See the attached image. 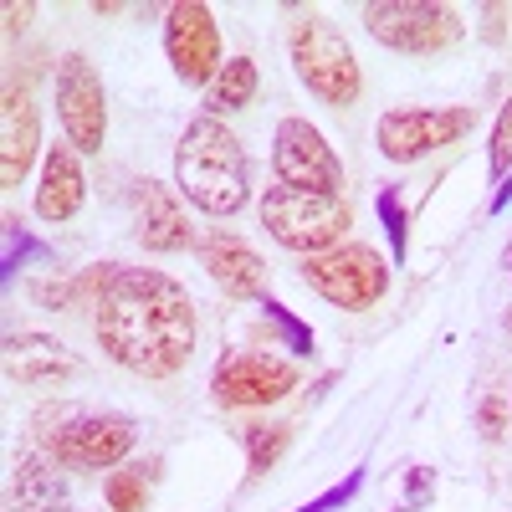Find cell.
<instances>
[{
    "mask_svg": "<svg viewBox=\"0 0 512 512\" xmlns=\"http://www.w3.org/2000/svg\"><path fill=\"white\" fill-rule=\"evenodd\" d=\"M98 349L139 379H169L195 354V303L185 282L154 267H123L93 308Z\"/></svg>",
    "mask_w": 512,
    "mask_h": 512,
    "instance_id": "6da1fadb",
    "label": "cell"
},
{
    "mask_svg": "<svg viewBox=\"0 0 512 512\" xmlns=\"http://www.w3.org/2000/svg\"><path fill=\"white\" fill-rule=\"evenodd\" d=\"M175 190L205 216H236L251 200L246 149L221 118L200 113L195 123H185V134L175 144Z\"/></svg>",
    "mask_w": 512,
    "mask_h": 512,
    "instance_id": "7a4b0ae2",
    "label": "cell"
},
{
    "mask_svg": "<svg viewBox=\"0 0 512 512\" xmlns=\"http://www.w3.org/2000/svg\"><path fill=\"white\" fill-rule=\"evenodd\" d=\"M287 52H292V72L297 82L328 108H354L359 93H364V72H359V57L344 41V31L328 26L318 11L297 16L292 31H287Z\"/></svg>",
    "mask_w": 512,
    "mask_h": 512,
    "instance_id": "3957f363",
    "label": "cell"
},
{
    "mask_svg": "<svg viewBox=\"0 0 512 512\" xmlns=\"http://www.w3.org/2000/svg\"><path fill=\"white\" fill-rule=\"evenodd\" d=\"M262 226L277 246L297 251V256H318L349 241L354 226V205L344 195H318V190H287L272 185L262 195Z\"/></svg>",
    "mask_w": 512,
    "mask_h": 512,
    "instance_id": "277c9868",
    "label": "cell"
},
{
    "mask_svg": "<svg viewBox=\"0 0 512 512\" xmlns=\"http://www.w3.org/2000/svg\"><path fill=\"white\" fill-rule=\"evenodd\" d=\"M359 16L379 47L405 52V57H436L466 36L461 11L441 6V0H369Z\"/></svg>",
    "mask_w": 512,
    "mask_h": 512,
    "instance_id": "5b68a950",
    "label": "cell"
},
{
    "mask_svg": "<svg viewBox=\"0 0 512 512\" xmlns=\"http://www.w3.org/2000/svg\"><path fill=\"white\" fill-rule=\"evenodd\" d=\"M390 262L364 246V241H344L333 251H318V256H303V282L323 297V303L344 308V313H364L374 308L384 292H390Z\"/></svg>",
    "mask_w": 512,
    "mask_h": 512,
    "instance_id": "8992f818",
    "label": "cell"
},
{
    "mask_svg": "<svg viewBox=\"0 0 512 512\" xmlns=\"http://www.w3.org/2000/svg\"><path fill=\"white\" fill-rule=\"evenodd\" d=\"M477 128V108H390L374 123V144L384 159L395 164H415L436 149L461 144Z\"/></svg>",
    "mask_w": 512,
    "mask_h": 512,
    "instance_id": "52a82bcc",
    "label": "cell"
},
{
    "mask_svg": "<svg viewBox=\"0 0 512 512\" xmlns=\"http://www.w3.org/2000/svg\"><path fill=\"white\" fill-rule=\"evenodd\" d=\"M272 169L277 185L287 190H318V195H344V164L333 144L318 134L308 118H282L272 134Z\"/></svg>",
    "mask_w": 512,
    "mask_h": 512,
    "instance_id": "ba28073f",
    "label": "cell"
},
{
    "mask_svg": "<svg viewBox=\"0 0 512 512\" xmlns=\"http://www.w3.org/2000/svg\"><path fill=\"white\" fill-rule=\"evenodd\" d=\"M164 57H169V67H175L180 82L210 88L216 72L226 67L216 11L200 6V0H175V6L164 11Z\"/></svg>",
    "mask_w": 512,
    "mask_h": 512,
    "instance_id": "9c48e42d",
    "label": "cell"
},
{
    "mask_svg": "<svg viewBox=\"0 0 512 512\" xmlns=\"http://www.w3.org/2000/svg\"><path fill=\"white\" fill-rule=\"evenodd\" d=\"M57 118H62V134L77 154H103L108 93H103V77L93 72V62L82 52H67L57 67Z\"/></svg>",
    "mask_w": 512,
    "mask_h": 512,
    "instance_id": "30bf717a",
    "label": "cell"
},
{
    "mask_svg": "<svg viewBox=\"0 0 512 512\" xmlns=\"http://www.w3.org/2000/svg\"><path fill=\"white\" fill-rule=\"evenodd\" d=\"M297 390V364L277 359V354H251V349H231L216 359L210 374V395L226 410H256V405H277Z\"/></svg>",
    "mask_w": 512,
    "mask_h": 512,
    "instance_id": "8fae6325",
    "label": "cell"
},
{
    "mask_svg": "<svg viewBox=\"0 0 512 512\" xmlns=\"http://www.w3.org/2000/svg\"><path fill=\"white\" fill-rule=\"evenodd\" d=\"M134 436L128 415H72L47 436V456L67 472H108L134 451Z\"/></svg>",
    "mask_w": 512,
    "mask_h": 512,
    "instance_id": "7c38bea8",
    "label": "cell"
},
{
    "mask_svg": "<svg viewBox=\"0 0 512 512\" xmlns=\"http://www.w3.org/2000/svg\"><path fill=\"white\" fill-rule=\"evenodd\" d=\"M134 241L144 251H185L195 241V226L185 216V200L175 185H159V180H139L134 190Z\"/></svg>",
    "mask_w": 512,
    "mask_h": 512,
    "instance_id": "4fadbf2b",
    "label": "cell"
},
{
    "mask_svg": "<svg viewBox=\"0 0 512 512\" xmlns=\"http://www.w3.org/2000/svg\"><path fill=\"white\" fill-rule=\"evenodd\" d=\"M41 154V123L26 82H11L6 103H0V185H21Z\"/></svg>",
    "mask_w": 512,
    "mask_h": 512,
    "instance_id": "5bb4252c",
    "label": "cell"
},
{
    "mask_svg": "<svg viewBox=\"0 0 512 512\" xmlns=\"http://www.w3.org/2000/svg\"><path fill=\"white\" fill-rule=\"evenodd\" d=\"M200 267L226 297H267V262L231 231H210L200 241Z\"/></svg>",
    "mask_w": 512,
    "mask_h": 512,
    "instance_id": "9a60e30c",
    "label": "cell"
},
{
    "mask_svg": "<svg viewBox=\"0 0 512 512\" xmlns=\"http://www.w3.org/2000/svg\"><path fill=\"white\" fill-rule=\"evenodd\" d=\"M82 200H88V175H82V159L72 144H47L41 154V185H36V216L41 221H72Z\"/></svg>",
    "mask_w": 512,
    "mask_h": 512,
    "instance_id": "2e32d148",
    "label": "cell"
},
{
    "mask_svg": "<svg viewBox=\"0 0 512 512\" xmlns=\"http://www.w3.org/2000/svg\"><path fill=\"white\" fill-rule=\"evenodd\" d=\"M6 374L16 384H62L77 374V359L47 333H6Z\"/></svg>",
    "mask_w": 512,
    "mask_h": 512,
    "instance_id": "e0dca14e",
    "label": "cell"
},
{
    "mask_svg": "<svg viewBox=\"0 0 512 512\" xmlns=\"http://www.w3.org/2000/svg\"><path fill=\"white\" fill-rule=\"evenodd\" d=\"M52 507H67V487H62L57 461L41 456V451L16 456V466H11V512H52Z\"/></svg>",
    "mask_w": 512,
    "mask_h": 512,
    "instance_id": "ac0fdd59",
    "label": "cell"
},
{
    "mask_svg": "<svg viewBox=\"0 0 512 512\" xmlns=\"http://www.w3.org/2000/svg\"><path fill=\"white\" fill-rule=\"evenodd\" d=\"M256 62L251 57H226V67L216 72V82L205 88V113L210 118H221V113H236L256 98Z\"/></svg>",
    "mask_w": 512,
    "mask_h": 512,
    "instance_id": "d6986e66",
    "label": "cell"
},
{
    "mask_svg": "<svg viewBox=\"0 0 512 512\" xmlns=\"http://www.w3.org/2000/svg\"><path fill=\"white\" fill-rule=\"evenodd\" d=\"M287 441H292V425H241V446H246V466H251V477H262V472H272V461L287 451Z\"/></svg>",
    "mask_w": 512,
    "mask_h": 512,
    "instance_id": "ffe728a7",
    "label": "cell"
},
{
    "mask_svg": "<svg viewBox=\"0 0 512 512\" xmlns=\"http://www.w3.org/2000/svg\"><path fill=\"white\" fill-rule=\"evenodd\" d=\"M374 205H379L384 231H390V262L400 267V262H405V231H410V226H405V190H400V185L379 190V200H374Z\"/></svg>",
    "mask_w": 512,
    "mask_h": 512,
    "instance_id": "44dd1931",
    "label": "cell"
},
{
    "mask_svg": "<svg viewBox=\"0 0 512 512\" xmlns=\"http://www.w3.org/2000/svg\"><path fill=\"white\" fill-rule=\"evenodd\" d=\"M108 507L113 512H144L149 507V487H144V472H113L108 487H103Z\"/></svg>",
    "mask_w": 512,
    "mask_h": 512,
    "instance_id": "7402d4cb",
    "label": "cell"
},
{
    "mask_svg": "<svg viewBox=\"0 0 512 512\" xmlns=\"http://www.w3.org/2000/svg\"><path fill=\"white\" fill-rule=\"evenodd\" d=\"M507 169H512V98L502 103V113L492 123V144H487V175L507 180Z\"/></svg>",
    "mask_w": 512,
    "mask_h": 512,
    "instance_id": "603a6c76",
    "label": "cell"
},
{
    "mask_svg": "<svg viewBox=\"0 0 512 512\" xmlns=\"http://www.w3.org/2000/svg\"><path fill=\"white\" fill-rule=\"evenodd\" d=\"M359 487H364V466H354V472H349L344 482H333L328 492H318L313 502H303V507H292V512H338V507H349V502L359 497Z\"/></svg>",
    "mask_w": 512,
    "mask_h": 512,
    "instance_id": "cb8c5ba5",
    "label": "cell"
},
{
    "mask_svg": "<svg viewBox=\"0 0 512 512\" xmlns=\"http://www.w3.org/2000/svg\"><path fill=\"white\" fill-rule=\"evenodd\" d=\"M262 313H267V318H272V323H277V328H282L287 338H292V349H297V354H308V349H313V333H308L303 323H297V318H292V313H287L282 303H272V297H262Z\"/></svg>",
    "mask_w": 512,
    "mask_h": 512,
    "instance_id": "d4e9b609",
    "label": "cell"
},
{
    "mask_svg": "<svg viewBox=\"0 0 512 512\" xmlns=\"http://www.w3.org/2000/svg\"><path fill=\"white\" fill-rule=\"evenodd\" d=\"M31 16H36L31 0H11V6H6V31H11V36H21V31L31 26Z\"/></svg>",
    "mask_w": 512,
    "mask_h": 512,
    "instance_id": "484cf974",
    "label": "cell"
},
{
    "mask_svg": "<svg viewBox=\"0 0 512 512\" xmlns=\"http://www.w3.org/2000/svg\"><path fill=\"white\" fill-rule=\"evenodd\" d=\"M482 425H487V436H502V400L482 405Z\"/></svg>",
    "mask_w": 512,
    "mask_h": 512,
    "instance_id": "4316f807",
    "label": "cell"
},
{
    "mask_svg": "<svg viewBox=\"0 0 512 512\" xmlns=\"http://www.w3.org/2000/svg\"><path fill=\"white\" fill-rule=\"evenodd\" d=\"M502 323H507V333H512V308H507V318H502Z\"/></svg>",
    "mask_w": 512,
    "mask_h": 512,
    "instance_id": "83f0119b",
    "label": "cell"
},
{
    "mask_svg": "<svg viewBox=\"0 0 512 512\" xmlns=\"http://www.w3.org/2000/svg\"><path fill=\"white\" fill-rule=\"evenodd\" d=\"M52 512H72V507H52Z\"/></svg>",
    "mask_w": 512,
    "mask_h": 512,
    "instance_id": "f1b7e54d",
    "label": "cell"
},
{
    "mask_svg": "<svg viewBox=\"0 0 512 512\" xmlns=\"http://www.w3.org/2000/svg\"><path fill=\"white\" fill-rule=\"evenodd\" d=\"M507 272H512V256H507Z\"/></svg>",
    "mask_w": 512,
    "mask_h": 512,
    "instance_id": "f546056e",
    "label": "cell"
},
{
    "mask_svg": "<svg viewBox=\"0 0 512 512\" xmlns=\"http://www.w3.org/2000/svg\"><path fill=\"white\" fill-rule=\"evenodd\" d=\"M507 256H512V246H507Z\"/></svg>",
    "mask_w": 512,
    "mask_h": 512,
    "instance_id": "4dcf8cb0",
    "label": "cell"
}]
</instances>
